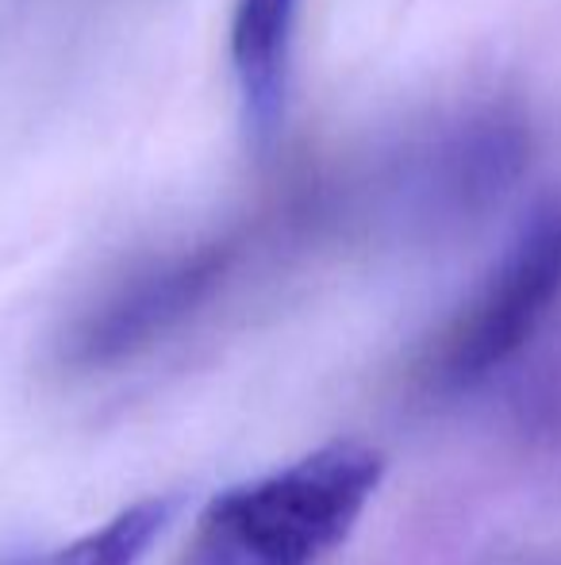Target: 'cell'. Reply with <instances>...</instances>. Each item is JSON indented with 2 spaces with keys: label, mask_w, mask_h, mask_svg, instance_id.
Returning <instances> with one entry per match:
<instances>
[{
  "label": "cell",
  "mask_w": 561,
  "mask_h": 565,
  "mask_svg": "<svg viewBox=\"0 0 561 565\" xmlns=\"http://www.w3.org/2000/svg\"><path fill=\"white\" fill-rule=\"evenodd\" d=\"M385 454L335 439L204 508L185 565H320L381 489Z\"/></svg>",
  "instance_id": "obj_1"
},
{
  "label": "cell",
  "mask_w": 561,
  "mask_h": 565,
  "mask_svg": "<svg viewBox=\"0 0 561 565\" xmlns=\"http://www.w3.org/2000/svg\"><path fill=\"white\" fill-rule=\"evenodd\" d=\"M561 297V204H550L508 246L454 328L442 339L439 377L450 388L500 370L539 331Z\"/></svg>",
  "instance_id": "obj_2"
},
{
  "label": "cell",
  "mask_w": 561,
  "mask_h": 565,
  "mask_svg": "<svg viewBox=\"0 0 561 565\" xmlns=\"http://www.w3.org/2000/svg\"><path fill=\"white\" fill-rule=\"evenodd\" d=\"M227 269H231L227 243L196 246L142 269L77 323L66 342V358L93 370V365H116L139 354L181 320H188L219 289Z\"/></svg>",
  "instance_id": "obj_3"
},
{
  "label": "cell",
  "mask_w": 561,
  "mask_h": 565,
  "mask_svg": "<svg viewBox=\"0 0 561 565\" xmlns=\"http://www.w3.org/2000/svg\"><path fill=\"white\" fill-rule=\"evenodd\" d=\"M300 0H235L231 70L242 100V127L255 150H270L289 108V62Z\"/></svg>",
  "instance_id": "obj_4"
},
{
  "label": "cell",
  "mask_w": 561,
  "mask_h": 565,
  "mask_svg": "<svg viewBox=\"0 0 561 565\" xmlns=\"http://www.w3.org/2000/svg\"><path fill=\"white\" fill-rule=\"evenodd\" d=\"M181 508V497H147L120 508L97 531L74 539L39 558H15L4 565H139L150 546L162 539V531L173 523Z\"/></svg>",
  "instance_id": "obj_5"
}]
</instances>
